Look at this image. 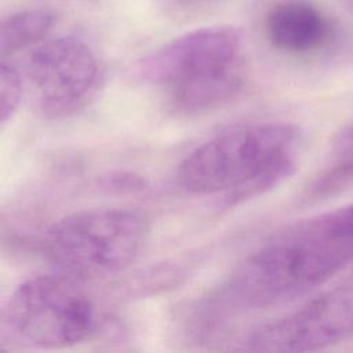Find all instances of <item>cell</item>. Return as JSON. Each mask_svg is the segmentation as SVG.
I'll use <instances>...</instances> for the list:
<instances>
[{
    "label": "cell",
    "mask_w": 353,
    "mask_h": 353,
    "mask_svg": "<svg viewBox=\"0 0 353 353\" xmlns=\"http://www.w3.org/2000/svg\"><path fill=\"white\" fill-rule=\"evenodd\" d=\"M138 73L178 114L216 110L233 101L245 84L241 36L232 26L183 33L145 57Z\"/></svg>",
    "instance_id": "cell-3"
},
{
    "label": "cell",
    "mask_w": 353,
    "mask_h": 353,
    "mask_svg": "<svg viewBox=\"0 0 353 353\" xmlns=\"http://www.w3.org/2000/svg\"><path fill=\"white\" fill-rule=\"evenodd\" d=\"M353 335V276L298 309L251 332L241 349L296 353L335 345Z\"/></svg>",
    "instance_id": "cell-7"
},
{
    "label": "cell",
    "mask_w": 353,
    "mask_h": 353,
    "mask_svg": "<svg viewBox=\"0 0 353 353\" xmlns=\"http://www.w3.org/2000/svg\"><path fill=\"white\" fill-rule=\"evenodd\" d=\"M299 128L290 123H254L223 131L194 148L178 165L175 179L196 196H216L232 208L288 179L298 167Z\"/></svg>",
    "instance_id": "cell-2"
},
{
    "label": "cell",
    "mask_w": 353,
    "mask_h": 353,
    "mask_svg": "<svg viewBox=\"0 0 353 353\" xmlns=\"http://www.w3.org/2000/svg\"><path fill=\"white\" fill-rule=\"evenodd\" d=\"M353 183V120L334 135L325 165L306 190L307 200H320Z\"/></svg>",
    "instance_id": "cell-9"
},
{
    "label": "cell",
    "mask_w": 353,
    "mask_h": 353,
    "mask_svg": "<svg viewBox=\"0 0 353 353\" xmlns=\"http://www.w3.org/2000/svg\"><path fill=\"white\" fill-rule=\"evenodd\" d=\"M349 1V4H350V7L353 8V0H347Z\"/></svg>",
    "instance_id": "cell-13"
},
{
    "label": "cell",
    "mask_w": 353,
    "mask_h": 353,
    "mask_svg": "<svg viewBox=\"0 0 353 353\" xmlns=\"http://www.w3.org/2000/svg\"><path fill=\"white\" fill-rule=\"evenodd\" d=\"M25 88L22 72L11 59H1L0 63V123L4 127L17 113Z\"/></svg>",
    "instance_id": "cell-11"
},
{
    "label": "cell",
    "mask_w": 353,
    "mask_h": 353,
    "mask_svg": "<svg viewBox=\"0 0 353 353\" xmlns=\"http://www.w3.org/2000/svg\"><path fill=\"white\" fill-rule=\"evenodd\" d=\"M161 1L168 7L178 8V10H186V8H193L197 6L207 4L212 0H161Z\"/></svg>",
    "instance_id": "cell-12"
},
{
    "label": "cell",
    "mask_w": 353,
    "mask_h": 353,
    "mask_svg": "<svg viewBox=\"0 0 353 353\" xmlns=\"http://www.w3.org/2000/svg\"><path fill=\"white\" fill-rule=\"evenodd\" d=\"M79 283L58 272L22 281L3 305L0 345L19 350H58L90 338L97 314Z\"/></svg>",
    "instance_id": "cell-5"
},
{
    "label": "cell",
    "mask_w": 353,
    "mask_h": 353,
    "mask_svg": "<svg viewBox=\"0 0 353 353\" xmlns=\"http://www.w3.org/2000/svg\"><path fill=\"white\" fill-rule=\"evenodd\" d=\"M55 22V14L44 8L25 10L7 17L0 28L1 59H10L46 40Z\"/></svg>",
    "instance_id": "cell-10"
},
{
    "label": "cell",
    "mask_w": 353,
    "mask_h": 353,
    "mask_svg": "<svg viewBox=\"0 0 353 353\" xmlns=\"http://www.w3.org/2000/svg\"><path fill=\"white\" fill-rule=\"evenodd\" d=\"M150 237L145 214L131 208H90L48 226L41 252L58 273L77 281L119 274L143 254Z\"/></svg>",
    "instance_id": "cell-4"
},
{
    "label": "cell",
    "mask_w": 353,
    "mask_h": 353,
    "mask_svg": "<svg viewBox=\"0 0 353 353\" xmlns=\"http://www.w3.org/2000/svg\"><path fill=\"white\" fill-rule=\"evenodd\" d=\"M34 112L46 120H65L81 112L98 95L103 68L81 39H46L28 52L22 68Z\"/></svg>",
    "instance_id": "cell-6"
},
{
    "label": "cell",
    "mask_w": 353,
    "mask_h": 353,
    "mask_svg": "<svg viewBox=\"0 0 353 353\" xmlns=\"http://www.w3.org/2000/svg\"><path fill=\"white\" fill-rule=\"evenodd\" d=\"M269 43L290 55H306L320 50L330 39L327 15L309 0H283L265 19Z\"/></svg>",
    "instance_id": "cell-8"
},
{
    "label": "cell",
    "mask_w": 353,
    "mask_h": 353,
    "mask_svg": "<svg viewBox=\"0 0 353 353\" xmlns=\"http://www.w3.org/2000/svg\"><path fill=\"white\" fill-rule=\"evenodd\" d=\"M353 263V203L270 234L208 295L203 312L233 316L301 296Z\"/></svg>",
    "instance_id": "cell-1"
}]
</instances>
